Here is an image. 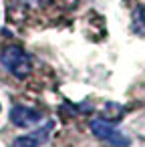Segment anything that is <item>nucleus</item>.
I'll list each match as a JSON object with an SVG mask.
<instances>
[{"instance_id":"1","label":"nucleus","mask_w":145,"mask_h":147,"mask_svg":"<svg viewBox=\"0 0 145 147\" xmlns=\"http://www.w3.org/2000/svg\"><path fill=\"white\" fill-rule=\"evenodd\" d=\"M0 65L16 79H26L32 71L30 55L22 47H16V45L2 49V53H0Z\"/></svg>"},{"instance_id":"2","label":"nucleus","mask_w":145,"mask_h":147,"mask_svg":"<svg viewBox=\"0 0 145 147\" xmlns=\"http://www.w3.org/2000/svg\"><path fill=\"white\" fill-rule=\"evenodd\" d=\"M89 127H91L93 135H95L99 141H103V143H107V145H111V147H129V145H131V139H129L125 133H121L113 123H109L107 119L95 117V119H91Z\"/></svg>"},{"instance_id":"3","label":"nucleus","mask_w":145,"mask_h":147,"mask_svg":"<svg viewBox=\"0 0 145 147\" xmlns=\"http://www.w3.org/2000/svg\"><path fill=\"white\" fill-rule=\"evenodd\" d=\"M42 119V115L36 111V109H30V107H24V105H14L10 109V121L20 127V129H26V127H32L36 125L38 121Z\"/></svg>"},{"instance_id":"4","label":"nucleus","mask_w":145,"mask_h":147,"mask_svg":"<svg viewBox=\"0 0 145 147\" xmlns=\"http://www.w3.org/2000/svg\"><path fill=\"white\" fill-rule=\"evenodd\" d=\"M133 30L141 36H145V8L137 6L133 12Z\"/></svg>"},{"instance_id":"5","label":"nucleus","mask_w":145,"mask_h":147,"mask_svg":"<svg viewBox=\"0 0 145 147\" xmlns=\"http://www.w3.org/2000/svg\"><path fill=\"white\" fill-rule=\"evenodd\" d=\"M38 145V139L34 135H22L18 139H14L12 147H36Z\"/></svg>"},{"instance_id":"6","label":"nucleus","mask_w":145,"mask_h":147,"mask_svg":"<svg viewBox=\"0 0 145 147\" xmlns=\"http://www.w3.org/2000/svg\"><path fill=\"white\" fill-rule=\"evenodd\" d=\"M30 4H38V6H45V4H49L51 0H28Z\"/></svg>"},{"instance_id":"7","label":"nucleus","mask_w":145,"mask_h":147,"mask_svg":"<svg viewBox=\"0 0 145 147\" xmlns=\"http://www.w3.org/2000/svg\"><path fill=\"white\" fill-rule=\"evenodd\" d=\"M0 109H2V107H0Z\"/></svg>"}]
</instances>
